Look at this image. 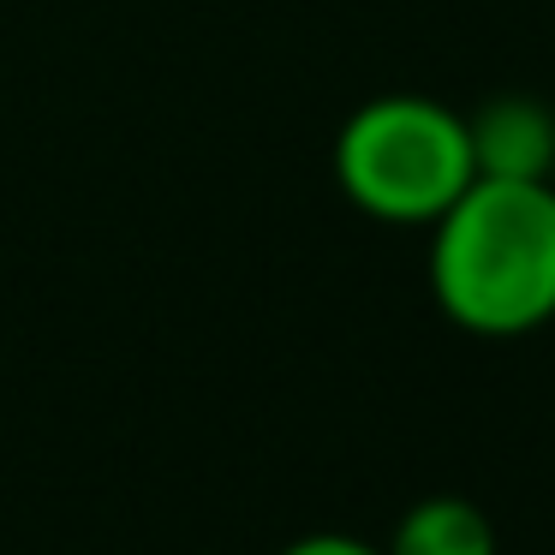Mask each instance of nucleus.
<instances>
[{"instance_id": "39448f33", "label": "nucleus", "mask_w": 555, "mask_h": 555, "mask_svg": "<svg viewBox=\"0 0 555 555\" xmlns=\"http://www.w3.org/2000/svg\"><path fill=\"white\" fill-rule=\"evenodd\" d=\"M281 555H383V550H371V543H359V538H340V531H317V538L287 543Z\"/></svg>"}, {"instance_id": "f03ea898", "label": "nucleus", "mask_w": 555, "mask_h": 555, "mask_svg": "<svg viewBox=\"0 0 555 555\" xmlns=\"http://www.w3.org/2000/svg\"><path fill=\"white\" fill-rule=\"evenodd\" d=\"M335 180L364 216L430 228L472 180L466 114L430 96H376L347 114L335 138Z\"/></svg>"}, {"instance_id": "f257e3e1", "label": "nucleus", "mask_w": 555, "mask_h": 555, "mask_svg": "<svg viewBox=\"0 0 555 555\" xmlns=\"http://www.w3.org/2000/svg\"><path fill=\"white\" fill-rule=\"evenodd\" d=\"M430 293L466 335L507 340L555 317V185L472 180L430 221Z\"/></svg>"}, {"instance_id": "20e7f679", "label": "nucleus", "mask_w": 555, "mask_h": 555, "mask_svg": "<svg viewBox=\"0 0 555 555\" xmlns=\"http://www.w3.org/2000/svg\"><path fill=\"white\" fill-rule=\"evenodd\" d=\"M383 555H495V531L478 502L466 495H430L406 507Z\"/></svg>"}, {"instance_id": "7ed1b4c3", "label": "nucleus", "mask_w": 555, "mask_h": 555, "mask_svg": "<svg viewBox=\"0 0 555 555\" xmlns=\"http://www.w3.org/2000/svg\"><path fill=\"white\" fill-rule=\"evenodd\" d=\"M472 168L483 180H550L555 173V114L538 96H495L466 120Z\"/></svg>"}]
</instances>
